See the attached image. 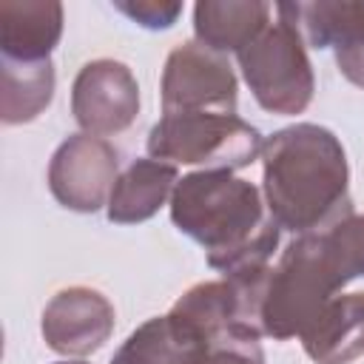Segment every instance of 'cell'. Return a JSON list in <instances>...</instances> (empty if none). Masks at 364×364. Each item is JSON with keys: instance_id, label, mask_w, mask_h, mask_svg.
I'll list each match as a JSON object with an SVG mask.
<instances>
[{"instance_id": "6da1fadb", "label": "cell", "mask_w": 364, "mask_h": 364, "mask_svg": "<svg viewBox=\"0 0 364 364\" xmlns=\"http://www.w3.org/2000/svg\"><path fill=\"white\" fill-rule=\"evenodd\" d=\"M262 193L282 230L321 233L353 216L350 168L338 136L313 122L276 131L262 145Z\"/></svg>"}, {"instance_id": "7a4b0ae2", "label": "cell", "mask_w": 364, "mask_h": 364, "mask_svg": "<svg viewBox=\"0 0 364 364\" xmlns=\"http://www.w3.org/2000/svg\"><path fill=\"white\" fill-rule=\"evenodd\" d=\"M168 208L176 230L202 245L222 276L270 267L282 228L253 182L233 171H193L176 182Z\"/></svg>"}, {"instance_id": "3957f363", "label": "cell", "mask_w": 364, "mask_h": 364, "mask_svg": "<svg viewBox=\"0 0 364 364\" xmlns=\"http://www.w3.org/2000/svg\"><path fill=\"white\" fill-rule=\"evenodd\" d=\"M344 284L324 230L296 236L282 250L276 267H270L262 299V333L276 341L301 336Z\"/></svg>"}, {"instance_id": "277c9868", "label": "cell", "mask_w": 364, "mask_h": 364, "mask_svg": "<svg viewBox=\"0 0 364 364\" xmlns=\"http://www.w3.org/2000/svg\"><path fill=\"white\" fill-rule=\"evenodd\" d=\"M148 156L199 171H239L262 156V134L236 114H162L148 134Z\"/></svg>"}, {"instance_id": "5b68a950", "label": "cell", "mask_w": 364, "mask_h": 364, "mask_svg": "<svg viewBox=\"0 0 364 364\" xmlns=\"http://www.w3.org/2000/svg\"><path fill=\"white\" fill-rule=\"evenodd\" d=\"M239 68L256 102L270 114H301L316 91L313 65L301 34L287 20L270 26L239 54Z\"/></svg>"}, {"instance_id": "8992f818", "label": "cell", "mask_w": 364, "mask_h": 364, "mask_svg": "<svg viewBox=\"0 0 364 364\" xmlns=\"http://www.w3.org/2000/svg\"><path fill=\"white\" fill-rule=\"evenodd\" d=\"M162 114H236V74L225 54L196 40L176 46L162 68Z\"/></svg>"}, {"instance_id": "52a82bcc", "label": "cell", "mask_w": 364, "mask_h": 364, "mask_svg": "<svg viewBox=\"0 0 364 364\" xmlns=\"http://www.w3.org/2000/svg\"><path fill=\"white\" fill-rule=\"evenodd\" d=\"M119 176V154L111 142L94 134H71L60 142L48 162L51 196L77 213H94L108 205Z\"/></svg>"}, {"instance_id": "ba28073f", "label": "cell", "mask_w": 364, "mask_h": 364, "mask_svg": "<svg viewBox=\"0 0 364 364\" xmlns=\"http://www.w3.org/2000/svg\"><path fill=\"white\" fill-rule=\"evenodd\" d=\"M276 14L287 20L313 48H333L338 71L364 88V0L279 3Z\"/></svg>"}, {"instance_id": "9c48e42d", "label": "cell", "mask_w": 364, "mask_h": 364, "mask_svg": "<svg viewBox=\"0 0 364 364\" xmlns=\"http://www.w3.org/2000/svg\"><path fill=\"white\" fill-rule=\"evenodd\" d=\"M71 114L85 134L108 136L134 125L139 114V85L119 60H91L71 85Z\"/></svg>"}, {"instance_id": "30bf717a", "label": "cell", "mask_w": 364, "mask_h": 364, "mask_svg": "<svg viewBox=\"0 0 364 364\" xmlns=\"http://www.w3.org/2000/svg\"><path fill=\"white\" fill-rule=\"evenodd\" d=\"M114 304L94 287H65L43 310V338L46 344L68 358H82L97 353L114 333Z\"/></svg>"}, {"instance_id": "8fae6325", "label": "cell", "mask_w": 364, "mask_h": 364, "mask_svg": "<svg viewBox=\"0 0 364 364\" xmlns=\"http://www.w3.org/2000/svg\"><path fill=\"white\" fill-rule=\"evenodd\" d=\"M63 37V6L57 0H3L0 51L6 60H51Z\"/></svg>"}, {"instance_id": "7c38bea8", "label": "cell", "mask_w": 364, "mask_h": 364, "mask_svg": "<svg viewBox=\"0 0 364 364\" xmlns=\"http://www.w3.org/2000/svg\"><path fill=\"white\" fill-rule=\"evenodd\" d=\"M316 364H353L364 355V293L336 296L299 336Z\"/></svg>"}, {"instance_id": "4fadbf2b", "label": "cell", "mask_w": 364, "mask_h": 364, "mask_svg": "<svg viewBox=\"0 0 364 364\" xmlns=\"http://www.w3.org/2000/svg\"><path fill=\"white\" fill-rule=\"evenodd\" d=\"M273 11L262 0H202L193 6L196 43L216 54H239L270 26Z\"/></svg>"}, {"instance_id": "5bb4252c", "label": "cell", "mask_w": 364, "mask_h": 364, "mask_svg": "<svg viewBox=\"0 0 364 364\" xmlns=\"http://www.w3.org/2000/svg\"><path fill=\"white\" fill-rule=\"evenodd\" d=\"M205 338L171 310L139 324L108 364H202Z\"/></svg>"}, {"instance_id": "9a60e30c", "label": "cell", "mask_w": 364, "mask_h": 364, "mask_svg": "<svg viewBox=\"0 0 364 364\" xmlns=\"http://www.w3.org/2000/svg\"><path fill=\"white\" fill-rule=\"evenodd\" d=\"M179 182V171L162 159H134L114 182L108 196V219L117 225H136L151 219L171 196Z\"/></svg>"}, {"instance_id": "2e32d148", "label": "cell", "mask_w": 364, "mask_h": 364, "mask_svg": "<svg viewBox=\"0 0 364 364\" xmlns=\"http://www.w3.org/2000/svg\"><path fill=\"white\" fill-rule=\"evenodd\" d=\"M54 97L51 60L20 63L0 57V119L6 125H23L37 119Z\"/></svg>"}, {"instance_id": "e0dca14e", "label": "cell", "mask_w": 364, "mask_h": 364, "mask_svg": "<svg viewBox=\"0 0 364 364\" xmlns=\"http://www.w3.org/2000/svg\"><path fill=\"white\" fill-rule=\"evenodd\" d=\"M324 239L333 250V259L347 279V284L358 276H364V213L347 216L344 222L324 230Z\"/></svg>"}, {"instance_id": "ac0fdd59", "label": "cell", "mask_w": 364, "mask_h": 364, "mask_svg": "<svg viewBox=\"0 0 364 364\" xmlns=\"http://www.w3.org/2000/svg\"><path fill=\"white\" fill-rule=\"evenodd\" d=\"M259 338L262 336L247 333V330L228 333V336L208 344L202 364H264V353H262Z\"/></svg>"}, {"instance_id": "d6986e66", "label": "cell", "mask_w": 364, "mask_h": 364, "mask_svg": "<svg viewBox=\"0 0 364 364\" xmlns=\"http://www.w3.org/2000/svg\"><path fill=\"white\" fill-rule=\"evenodd\" d=\"M114 6L142 28H171L182 14V3H165V0H136V3L117 0Z\"/></svg>"}, {"instance_id": "ffe728a7", "label": "cell", "mask_w": 364, "mask_h": 364, "mask_svg": "<svg viewBox=\"0 0 364 364\" xmlns=\"http://www.w3.org/2000/svg\"><path fill=\"white\" fill-rule=\"evenodd\" d=\"M57 364H88V361H57Z\"/></svg>"}]
</instances>
